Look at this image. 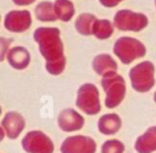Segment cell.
Wrapping results in <instances>:
<instances>
[{
    "label": "cell",
    "instance_id": "13",
    "mask_svg": "<svg viewBox=\"0 0 156 153\" xmlns=\"http://www.w3.org/2000/svg\"><path fill=\"white\" fill-rule=\"evenodd\" d=\"M91 67H93V70L100 76H105L110 73H117V69H118L117 62L108 53L96 55L93 58Z\"/></svg>",
    "mask_w": 156,
    "mask_h": 153
},
{
    "label": "cell",
    "instance_id": "26",
    "mask_svg": "<svg viewBox=\"0 0 156 153\" xmlns=\"http://www.w3.org/2000/svg\"><path fill=\"white\" fill-rule=\"evenodd\" d=\"M155 7H156V0H155Z\"/></svg>",
    "mask_w": 156,
    "mask_h": 153
},
{
    "label": "cell",
    "instance_id": "11",
    "mask_svg": "<svg viewBox=\"0 0 156 153\" xmlns=\"http://www.w3.org/2000/svg\"><path fill=\"white\" fill-rule=\"evenodd\" d=\"M1 127L6 132V137L16 140L26 127V120L23 115L16 110L6 112L1 119Z\"/></svg>",
    "mask_w": 156,
    "mask_h": 153
},
{
    "label": "cell",
    "instance_id": "18",
    "mask_svg": "<svg viewBox=\"0 0 156 153\" xmlns=\"http://www.w3.org/2000/svg\"><path fill=\"white\" fill-rule=\"evenodd\" d=\"M54 6L57 18L61 22H69L74 17L76 8L71 0H55Z\"/></svg>",
    "mask_w": 156,
    "mask_h": 153
},
{
    "label": "cell",
    "instance_id": "23",
    "mask_svg": "<svg viewBox=\"0 0 156 153\" xmlns=\"http://www.w3.org/2000/svg\"><path fill=\"white\" fill-rule=\"evenodd\" d=\"M12 1L17 6H28V5H32L33 2H35V0H12Z\"/></svg>",
    "mask_w": 156,
    "mask_h": 153
},
{
    "label": "cell",
    "instance_id": "14",
    "mask_svg": "<svg viewBox=\"0 0 156 153\" xmlns=\"http://www.w3.org/2000/svg\"><path fill=\"white\" fill-rule=\"evenodd\" d=\"M136 153H154L156 152V125L146 129L134 142Z\"/></svg>",
    "mask_w": 156,
    "mask_h": 153
},
{
    "label": "cell",
    "instance_id": "1",
    "mask_svg": "<svg viewBox=\"0 0 156 153\" xmlns=\"http://www.w3.org/2000/svg\"><path fill=\"white\" fill-rule=\"evenodd\" d=\"M39 52L45 59V69L51 75H60L66 68L65 47L61 32L56 27H39L33 33Z\"/></svg>",
    "mask_w": 156,
    "mask_h": 153
},
{
    "label": "cell",
    "instance_id": "3",
    "mask_svg": "<svg viewBox=\"0 0 156 153\" xmlns=\"http://www.w3.org/2000/svg\"><path fill=\"white\" fill-rule=\"evenodd\" d=\"M115 56L123 63L130 64L136 58H143L146 55L145 45L132 36H119L113 44Z\"/></svg>",
    "mask_w": 156,
    "mask_h": 153
},
{
    "label": "cell",
    "instance_id": "8",
    "mask_svg": "<svg viewBox=\"0 0 156 153\" xmlns=\"http://www.w3.org/2000/svg\"><path fill=\"white\" fill-rule=\"evenodd\" d=\"M61 153H95L96 142L93 137L85 135H73L66 137L61 146Z\"/></svg>",
    "mask_w": 156,
    "mask_h": 153
},
{
    "label": "cell",
    "instance_id": "9",
    "mask_svg": "<svg viewBox=\"0 0 156 153\" xmlns=\"http://www.w3.org/2000/svg\"><path fill=\"white\" fill-rule=\"evenodd\" d=\"M32 25V15L28 10H11L4 17V27L12 33H23Z\"/></svg>",
    "mask_w": 156,
    "mask_h": 153
},
{
    "label": "cell",
    "instance_id": "24",
    "mask_svg": "<svg viewBox=\"0 0 156 153\" xmlns=\"http://www.w3.org/2000/svg\"><path fill=\"white\" fill-rule=\"evenodd\" d=\"M5 136H6V132H5V130H4V129L0 126V141H2Z\"/></svg>",
    "mask_w": 156,
    "mask_h": 153
},
{
    "label": "cell",
    "instance_id": "17",
    "mask_svg": "<svg viewBox=\"0 0 156 153\" xmlns=\"http://www.w3.org/2000/svg\"><path fill=\"white\" fill-rule=\"evenodd\" d=\"M34 15L40 22H55L58 19L54 2L51 1H40L34 8Z\"/></svg>",
    "mask_w": 156,
    "mask_h": 153
},
{
    "label": "cell",
    "instance_id": "25",
    "mask_svg": "<svg viewBox=\"0 0 156 153\" xmlns=\"http://www.w3.org/2000/svg\"><path fill=\"white\" fill-rule=\"evenodd\" d=\"M154 102L156 103V91H155V93H154Z\"/></svg>",
    "mask_w": 156,
    "mask_h": 153
},
{
    "label": "cell",
    "instance_id": "20",
    "mask_svg": "<svg viewBox=\"0 0 156 153\" xmlns=\"http://www.w3.org/2000/svg\"><path fill=\"white\" fill-rule=\"evenodd\" d=\"M124 143L117 138H111V140H106L102 144H101V153H124Z\"/></svg>",
    "mask_w": 156,
    "mask_h": 153
},
{
    "label": "cell",
    "instance_id": "6",
    "mask_svg": "<svg viewBox=\"0 0 156 153\" xmlns=\"http://www.w3.org/2000/svg\"><path fill=\"white\" fill-rule=\"evenodd\" d=\"M149 24V18L143 12H134L128 8L118 10L113 16V25L122 32H140Z\"/></svg>",
    "mask_w": 156,
    "mask_h": 153
},
{
    "label": "cell",
    "instance_id": "5",
    "mask_svg": "<svg viewBox=\"0 0 156 153\" xmlns=\"http://www.w3.org/2000/svg\"><path fill=\"white\" fill-rule=\"evenodd\" d=\"M76 107L88 115H96L101 110L100 93L95 84L84 83L78 87Z\"/></svg>",
    "mask_w": 156,
    "mask_h": 153
},
{
    "label": "cell",
    "instance_id": "22",
    "mask_svg": "<svg viewBox=\"0 0 156 153\" xmlns=\"http://www.w3.org/2000/svg\"><path fill=\"white\" fill-rule=\"evenodd\" d=\"M123 0H99V2L104 6V7H116L118 4H121Z\"/></svg>",
    "mask_w": 156,
    "mask_h": 153
},
{
    "label": "cell",
    "instance_id": "21",
    "mask_svg": "<svg viewBox=\"0 0 156 153\" xmlns=\"http://www.w3.org/2000/svg\"><path fill=\"white\" fill-rule=\"evenodd\" d=\"M12 42H13V39L12 38H5V36H1L0 38V61L1 62L6 59L7 52L10 51Z\"/></svg>",
    "mask_w": 156,
    "mask_h": 153
},
{
    "label": "cell",
    "instance_id": "16",
    "mask_svg": "<svg viewBox=\"0 0 156 153\" xmlns=\"http://www.w3.org/2000/svg\"><path fill=\"white\" fill-rule=\"evenodd\" d=\"M96 19H98V17L90 12H83V13L78 15V17L74 21V28H76L77 33H79L80 35H84V36L93 35V27H94V23Z\"/></svg>",
    "mask_w": 156,
    "mask_h": 153
},
{
    "label": "cell",
    "instance_id": "4",
    "mask_svg": "<svg viewBox=\"0 0 156 153\" xmlns=\"http://www.w3.org/2000/svg\"><path fill=\"white\" fill-rule=\"evenodd\" d=\"M129 80L134 91L149 92L155 85V64L151 61H141L129 70Z\"/></svg>",
    "mask_w": 156,
    "mask_h": 153
},
{
    "label": "cell",
    "instance_id": "2",
    "mask_svg": "<svg viewBox=\"0 0 156 153\" xmlns=\"http://www.w3.org/2000/svg\"><path fill=\"white\" fill-rule=\"evenodd\" d=\"M101 87L105 92V106L107 108L118 107L126 97V81L118 73H110L101 76Z\"/></svg>",
    "mask_w": 156,
    "mask_h": 153
},
{
    "label": "cell",
    "instance_id": "12",
    "mask_svg": "<svg viewBox=\"0 0 156 153\" xmlns=\"http://www.w3.org/2000/svg\"><path fill=\"white\" fill-rule=\"evenodd\" d=\"M6 61L11 68L23 70L30 63V53L24 46H13L7 52Z\"/></svg>",
    "mask_w": 156,
    "mask_h": 153
},
{
    "label": "cell",
    "instance_id": "7",
    "mask_svg": "<svg viewBox=\"0 0 156 153\" xmlns=\"http://www.w3.org/2000/svg\"><path fill=\"white\" fill-rule=\"evenodd\" d=\"M22 148L26 153H54L52 140L40 130H30L22 138Z\"/></svg>",
    "mask_w": 156,
    "mask_h": 153
},
{
    "label": "cell",
    "instance_id": "10",
    "mask_svg": "<svg viewBox=\"0 0 156 153\" xmlns=\"http://www.w3.org/2000/svg\"><path fill=\"white\" fill-rule=\"evenodd\" d=\"M84 117L73 108H65L58 113L57 125L65 132H74L84 126Z\"/></svg>",
    "mask_w": 156,
    "mask_h": 153
},
{
    "label": "cell",
    "instance_id": "15",
    "mask_svg": "<svg viewBox=\"0 0 156 153\" xmlns=\"http://www.w3.org/2000/svg\"><path fill=\"white\" fill-rule=\"evenodd\" d=\"M122 127V119L117 113H106L98 120V130L102 135H115Z\"/></svg>",
    "mask_w": 156,
    "mask_h": 153
},
{
    "label": "cell",
    "instance_id": "19",
    "mask_svg": "<svg viewBox=\"0 0 156 153\" xmlns=\"http://www.w3.org/2000/svg\"><path fill=\"white\" fill-rule=\"evenodd\" d=\"M115 32V25L113 22L108 21V19H104V18H98L94 23L93 27V35L99 39V40H105L108 39L110 36H112Z\"/></svg>",
    "mask_w": 156,
    "mask_h": 153
}]
</instances>
